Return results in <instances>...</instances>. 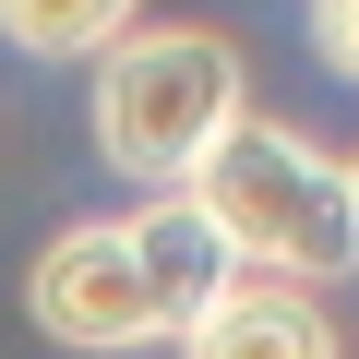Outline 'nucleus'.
Segmentation results:
<instances>
[{
	"instance_id": "obj_1",
	"label": "nucleus",
	"mask_w": 359,
	"mask_h": 359,
	"mask_svg": "<svg viewBox=\"0 0 359 359\" xmlns=\"http://www.w3.org/2000/svg\"><path fill=\"white\" fill-rule=\"evenodd\" d=\"M228 276V240L192 216V204H156V216H120V228H60L36 252V323L60 347H144V335H180Z\"/></svg>"
},
{
	"instance_id": "obj_7",
	"label": "nucleus",
	"mask_w": 359,
	"mask_h": 359,
	"mask_svg": "<svg viewBox=\"0 0 359 359\" xmlns=\"http://www.w3.org/2000/svg\"><path fill=\"white\" fill-rule=\"evenodd\" d=\"M347 204H359V156H347Z\"/></svg>"
},
{
	"instance_id": "obj_5",
	"label": "nucleus",
	"mask_w": 359,
	"mask_h": 359,
	"mask_svg": "<svg viewBox=\"0 0 359 359\" xmlns=\"http://www.w3.org/2000/svg\"><path fill=\"white\" fill-rule=\"evenodd\" d=\"M132 25V0H0V36L36 48V60H72V48H108Z\"/></svg>"
},
{
	"instance_id": "obj_2",
	"label": "nucleus",
	"mask_w": 359,
	"mask_h": 359,
	"mask_svg": "<svg viewBox=\"0 0 359 359\" xmlns=\"http://www.w3.org/2000/svg\"><path fill=\"white\" fill-rule=\"evenodd\" d=\"M180 204L228 240V264H264L276 287H299V276H347V264H359L347 168H335V156H311L287 120H252V108L192 156Z\"/></svg>"
},
{
	"instance_id": "obj_6",
	"label": "nucleus",
	"mask_w": 359,
	"mask_h": 359,
	"mask_svg": "<svg viewBox=\"0 0 359 359\" xmlns=\"http://www.w3.org/2000/svg\"><path fill=\"white\" fill-rule=\"evenodd\" d=\"M311 36H323V60L359 84V0H311Z\"/></svg>"
},
{
	"instance_id": "obj_4",
	"label": "nucleus",
	"mask_w": 359,
	"mask_h": 359,
	"mask_svg": "<svg viewBox=\"0 0 359 359\" xmlns=\"http://www.w3.org/2000/svg\"><path fill=\"white\" fill-rule=\"evenodd\" d=\"M180 359H335V323L299 287H216L192 323H180Z\"/></svg>"
},
{
	"instance_id": "obj_3",
	"label": "nucleus",
	"mask_w": 359,
	"mask_h": 359,
	"mask_svg": "<svg viewBox=\"0 0 359 359\" xmlns=\"http://www.w3.org/2000/svg\"><path fill=\"white\" fill-rule=\"evenodd\" d=\"M240 120V48L204 25H120L96 48V156L144 180H192V156Z\"/></svg>"
}]
</instances>
